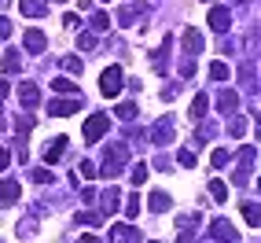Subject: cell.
I'll return each instance as SVG.
<instances>
[{"label": "cell", "mask_w": 261, "mask_h": 243, "mask_svg": "<svg viewBox=\"0 0 261 243\" xmlns=\"http://www.w3.org/2000/svg\"><path fill=\"white\" fill-rule=\"evenodd\" d=\"M19 100L26 103V107H37V103H41V89H37V85H22V89H19Z\"/></svg>", "instance_id": "obj_17"}, {"label": "cell", "mask_w": 261, "mask_h": 243, "mask_svg": "<svg viewBox=\"0 0 261 243\" xmlns=\"http://www.w3.org/2000/svg\"><path fill=\"white\" fill-rule=\"evenodd\" d=\"M30 181H33V184H51V173H48L44 166H41V169H30Z\"/></svg>", "instance_id": "obj_27"}, {"label": "cell", "mask_w": 261, "mask_h": 243, "mask_svg": "<svg viewBox=\"0 0 261 243\" xmlns=\"http://www.w3.org/2000/svg\"><path fill=\"white\" fill-rule=\"evenodd\" d=\"M51 89H56V92H70V96H77V85H74L70 78H56V81H51Z\"/></svg>", "instance_id": "obj_21"}, {"label": "cell", "mask_w": 261, "mask_h": 243, "mask_svg": "<svg viewBox=\"0 0 261 243\" xmlns=\"http://www.w3.org/2000/svg\"><path fill=\"white\" fill-rule=\"evenodd\" d=\"M151 140L154 144H173V136H177V121H173V114H166V118H159V121H154V126H151Z\"/></svg>", "instance_id": "obj_4"}, {"label": "cell", "mask_w": 261, "mask_h": 243, "mask_svg": "<svg viewBox=\"0 0 261 243\" xmlns=\"http://www.w3.org/2000/svg\"><path fill=\"white\" fill-rule=\"evenodd\" d=\"M4 70H8V74L22 70V59H19V52H8V56H4Z\"/></svg>", "instance_id": "obj_24"}, {"label": "cell", "mask_w": 261, "mask_h": 243, "mask_svg": "<svg viewBox=\"0 0 261 243\" xmlns=\"http://www.w3.org/2000/svg\"><path fill=\"white\" fill-rule=\"evenodd\" d=\"M8 162H11V155H8V148H0V173L8 169Z\"/></svg>", "instance_id": "obj_40"}, {"label": "cell", "mask_w": 261, "mask_h": 243, "mask_svg": "<svg viewBox=\"0 0 261 243\" xmlns=\"http://www.w3.org/2000/svg\"><path fill=\"white\" fill-rule=\"evenodd\" d=\"M151 210L154 214H166L169 210V196L166 192H151Z\"/></svg>", "instance_id": "obj_19"}, {"label": "cell", "mask_w": 261, "mask_h": 243, "mask_svg": "<svg viewBox=\"0 0 261 243\" xmlns=\"http://www.w3.org/2000/svg\"><path fill=\"white\" fill-rule=\"evenodd\" d=\"M177 162H180V166H195V151L180 148V151H177Z\"/></svg>", "instance_id": "obj_35"}, {"label": "cell", "mask_w": 261, "mask_h": 243, "mask_svg": "<svg viewBox=\"0 0 261 243\" xmlns=\"http://www.w3.org/2000/svg\"><path fill=\"white\" fill-rule=\"evenodd\" d=\"M202 48H206V37H202V33H199L195 26L184 30V52H188V56H199Z\"/></svg>", "instance_id": "obj_5"}, {"label": "cell", "mask_w": 261, "mask_h": 243, "mask_svg": "<svg viewBox=\"0 0 261 243\" xmlns=\"http://www.w3.org/2000/svg\"><path fill=\"white\" fill-rule=\"evenodd\" d=\"M111 239H114V243H140V232H136L133 225H114V229H111Z\"/></svg>", "instance_id": "obj_11"}, {"label": "cell", "mask_w": 261, "mask_h": 243, "mask_svg": "<svg viewBox=\"0 0 261 243\" xmlns=\"http://www.w3.org/2000/svg\"><path fill=\"white\" fill-rule=\"evenodd\" d=\"M228 129H232V136H239L243 129H247V126H243V118H236V121H232V126H228Z\"/></svg>", "instance_id": "obj_42"}, {"label": "cell", "mask_w": 261, "mask_h": 243, "mask_svg": "<svg viewBox=\"0 0 261 243\" xmlns=\"http://www.w3.org/2000/svg\"><path fill=\"white\" fill-rule=\"evenodd\" d=\"M129 162V148L125 144H111L107 148V155H103V166H99V177H107V181H114L118 173H121V166Z\"/></svg>", "instance_id": "obj_1"}, {"label": "cell", "mask_w": 261, "mask_h": 243, "mask_svg": "<svg viewBox=\"0 0 261 243\" xmlns=\"http://www.w3.org/2000/svg\"><path fill=\"white\" fill-rule=\"evenodd\" d=\"M144 11H147L144 4H133V8H121V11H118V22H121V26H125V22H133V19H136V15H144Z\"/></svg>", "instance_id": "obj_18"}, {"label": "cell", "mask_w": 261, "mask_h": 243, "mask_svg": "<svg viewBox=\"0 0 261 243\" xmlns=\"http://www.w3.org/2000/svg\"><path fill=\"white\" fill-rule=\"evenodd\" d=\"M8 92H11V85H8V81H4V78H0V100H4V96H8Z\"/></svg>", "instance_id": "obj_43"}, {"label": "cell", "mask_w": 261, "mask_h": 243, "mask_svg": "<svg viewBox=\"0 0 261 243\" xmlns=\"http://www.w3.org/2000/svg\"><path fill=\"white\" fill-rule=\"evenodd\" d=\"M33 232H37V221H22V225H19V236H22V239H30Z\"/></svg>", "instance_id": "obj_37"}, {"label": "cell", "mask_w": 261, "mask_h": 243, "mask_svg": "<svg viewBox=\"0 0 261 243\" xmlns=\"http://www.w3.org/2000/svg\"><path fill=\"white\" fill-rule=\"evenodd\" d=\"M63 155H66V136H59V140H51V144L44 148V162L51 166V162H59Z\"/></svg>", "instance_id": "obj_13"}, {"label": "cell", "mask_w": 261, "mask_h": 243, "mask_svg": "<svg viewBox=\"0 0 261 243\" xmlns=\"http://www.w3.org/2000/svg\"><path fill=\"white\" fill-rule=\"evenodd\" d=\"M81 107V100H56V103H48V114H56V118H66V114H74Z\"/></svg>", "instance_id": "obj_10"}, {"label": "cell", "mask_w": 261, "mask_h": 243, "mask_svg": "<svg viewBox=\"0 0 261 243\" xmlns=\"http://www.w3.org/2000/svg\"><path fill=\"white\" fill-rule=\"evenodd\" d=\"M147 173H151L147 162H136V166H133V184H144V181H147Z\"/></svg>", "instance_id": "obj_25"}, {"label": "cell", "mask_w": 261, "mask_h": 243, "mask_svg": "<svg viewBox=\"0 0 261 243\" xmlns=\"http://www.w3.org/2000/svg\"><path fill=\"white\" fill-rule=\"evenodd\" d=\"M243 217H247V225H250V229H257V221H261V214H257V203H247V206H243Z\"/></svg>", "instance_id": "obj_22"}, {"label": "cell", "mask_w": 261, "mask_h": 243, "mask_svg": "<svg viewBox=\"0 0 261 243\" xmlns=\"http://www.w3.org/2000/svg\"><path fill=\"white\" fill-rule=\"evenodd\" d=\"M206 188H210V196H214L217 203H224V199H228V188H224L221 181H210V184H206Z\"/></svg>", "instance_id": "obj_26"}, {"label": "cell", "mask_w": 261, "mask_h": 243, "mask_svg": "<svg viewBox=\"0 0 261 243\" xmlns=\"http://www.w3.org/2000/svg\"><path fill=\"white\" fill-rule=\"evenodd\" d=\"M206 114V96H195L191 100V118H202Z\"/></svg>", "instance_id": "obj_31"}, {"label": "cell", "mask_w": 261, "mask_h": 243, "mask_svg": "<svg viewBox=\"0 0 261 243\" xmlns=\"http://www.w3.org/2000/svg\"><path fill=\"white\" fill-rule=\"evenodd\" d=\"M169 48H173V33H166V41L159 48V56H154V74H166V56H169Z\"/></svg>", "instance_id": "obj_15"}, {"label": "cell", "mask_w": 261, "mask_h": 243, "mask_svg": "<svg viewBox=\"0 0 261 243\" xmlns=\"http://www.w3.org/2000/svg\"><path fill=\"white\" fill-rule=\"evenodd\" d=\"M206 19H210V30H217V33H224V30L232 26L228 8H210V15H206Z\"/></svg>", "instance_id": "obj_6"}, {"label": "cell", "mask_w": 261, "mask_h": 243, "mask_svg": "<svg viewBox=\"0 0 261 243\" xmlns=\"http://www.w3.org/2000/svg\"><path fill=\"white\" fill-rule=\"evenodd\" d=\"M63 70H66V74H81V59H77V56H66V59H63Z\"/></svg>", "instance_id": "obj_30"}, {"label": "cell", "mask_w": 261, "mask_h": 243, "mask_svg": "<svg viewBox=\"0 0 261 243\" xmlns=\"http://www.w3.org/2000/svg\"><path fill=\"white\" fill-rule=\"evenodd\" d=\"M77 173H81V177H89V181H92V177H96V166H92V162H81V169H77Z\"/></svg>", "instance_id": "obj_38"}, {"label": "cell", "mask_w": 261, "mask_h": 243, "mask_svg": "<svg viewBox=\"0 0 261 243\" xmlns=\"http://www.w3.org/2000/svg\"><path fill=\"white\" fill-rule=\"evenodd\" d=\"M63 26L66 30H77V15H63Z\"/></svg>", "instance_id": "obj_41"}, {"label": "cell", "mask_w": 261, "mask_h": 243, "mask_svg": "<svg viewBox=\"0 0 261 243\" xmlns=\"http://www.w3.org/2000/svg\"><path fill=\"white\" fill-rule=\"evenodd\" d=\"M210 232H214V239H217V243H236V239H239V236L232 232V225L224 221V217H217V221L210 225Z\"/></svg>", "instance_id": "obj_8"}, {"label": "cell", "mask_w": 261, "mask_h": 243, "mask_svg": "<svg viewBox=\"0 0 261 243\" xmlns=\"http://www.w3.org/2000/svg\"><path fill=\"white\" fill-rule=\"evenodd\" d=\"M228 159H232V151H224V148H217V151L210 155V162H214V169H221V166L228 162Z\"/></svg>", "instance_id": "obj_29"}, {"label": "cell", "mask_w": 261, "mask_h": 243, "mask_svg": "<svg viewBox=\"0 0 261 243\" xmlns=\"http://www.w3.org/2000/svg\"><path fill=\"white\" fill-rule=\"evenodd\" d=\"M19 11L26 19H41V15H48V0H19Z\"/></svg>", "instance_id": "obj_9"}, {"label": "cell", "mask_w": 261, "mask_h": 243, "mask_svg": "<svg viewBox=\"0 0 261 243\" xmlns=\"http://www.w3.org/2000/svg\"><path fill=\"white\" fill-rule=\"evenodd\" d=\"M96 44H99V41L92 37V33H81V37H77V48H81V52H92Z\"/></svg>", "instance_id": "obj_33"}, {"label": "cell", "mask_w": 261, "mask_h": 243, "mask_svg": "<svg viewBox=\"0 0 261 243\" xmlns=\"http://www.w3.org/2000/svg\"><path fill=\"white\" fill-rule=\"evenodd\" d=\"M210 78H214V81H228V78H232L228 63H210Z\"/></svg>", "instance_id": "obj_20"}, {"label": "cell", "mask_w": 261, "mask_h": 243, "mask_svg": "<svg viewBox=\"0 0 261 243\" xmlns=\"http://www.w3.org/2000/svg\"><path fill=\"white\" fill-rule=\"evenodd\" d=\"M195 225H199V214H180V217H177V229H180V232H191Z\"/></svg>", "instance_id": "obj_23"}, {"label": "cell", "mask_w": 261, "mask_h": 243, "mask_svg": "<svg viewBox=\"0 0 261 243\" xmlns=\"http://www.w3.org/2000/svg\"><path fill=\"white\" fill-rule=\"evenodd\" d=\"M77 243H99V239H96V236H81Z\"/></svg>", "instance_id": "obj_44"}, {"label": "cell", "mask_w": 261, "mask_h": 243, "mask_svg": "<svg viewBox=\"0 0 261 243\" xmlns=\"http://www.w3.org/2000/svg\"><path fill=\"white\" fill-rule=\"evenodd\" d=\"M107 129H111V114H89V121H85V140L99 144L103 136H107Z\"/></svg>", "instance_id": "obj_3"}, {"label": "cell", "mask_w": 261, "mask_h": 243, "mask_svg": "<svg viewBox=\"0 0 261 243\" xmlns=\"http://www.w3.org/2000/svg\"><path fill=\"white\" fill-rule=\"evenodd\" d=\"M22 44H26V52H30V56H37V52H44V33L41 30H26V37H22Z\"/></svg>", "instance_id": "obj_12"}, {"label": "cell", "mask_w": 261, "mask_h": 243, "mask_svg": "<svg viewBox=\"0 0 261 243\" xmlns=\"http://www.w3.org/2000/svg\"><path fill=\"white\" fill-rule=\"evenodd\" d=\"M15 129H19V136H26V133L33 129V118H30V114H19V121H15Z\"/></svg>", "instance_id": "obj_34"}, {"label": "cell", "mask_w": 261, "mask_h": 243, "mask_svg": "<svg viewBox=\"0 0 261 243\" xmlns=\"http://www.w3.org/2000/svg\"><path fill=\"white\" fill-rule=\"evenodd\" d=\"M121 89H125V74H121V66H107V70L99 74V92L114 100Z\"/></svg>", "instance_id": "obj_2"}, {"label": "cell", "mask_w": 261, "mask_h": 243, "mask_svg": "<svg viewBox=\"0 0 261 243\" xmlns=\"http://www.w3.org/2000/svg\"><path fill=\"white\" fill-rule=\"evenodd\" d=\"M217 107H221L224 114H232V111H239V92H232V89H224V92L217 96Z\"/></svg>", "instance_id": "obj_14"}, {"label": "cell", "mask_w": 261, "mask_h": 243, "mask_svg": "<svg viewBox=\"0 0 261 243\" xmlns=\"http://www.w3.org/2000/svg\"><path fill=\"white\" fill-rule=\"evenodd\" d=\"M19 196H22L19 181H0V206H11V203H19Z\"/></svg>", "instance_id": "obj_7"}, {"label": "cell", "mask_w": 261, "mask_h": 243, "mask_svg": "<svg viewBox=\"0 0 261 243\" xmlns=\"http://www.w3.org/2000/svg\"><path fill=\"white\" fill-rule=\"evenodd\" d=\"M92 26H96V30L103 33V30H111V19H107L103 11H96V15H92Z\"/></svg>", "instance_id": "obj_36"}, {"label": "cell", "mask_w": 261, "mask_h": 243, "mask_svg": "<svg viewBox=\"0 0 261 243\" xmlns=\"http://www.w3.org/2000/svg\"><path fill=\"white\" fill-rule=\"evenodd\" d=\"M114 210H118V188H107L99 199V214H114Z\"/></svg>", "instance_id": "obj_16"}, {"label": "cell", "mask_w": 261, "mask_h": 243, "mask_svg": "<svg viewBox=\"0 0 261 243\" xmlns=\"http://www.w3.org/2000/svg\"><path fill=\"white\" fill-rule=\"evenodd\" d=\"M118 118H121V121H133V118H136V103H121V107H118Z\"/></svg>", "instance_id": "obj_32"}, {"label": "cell", "mask_w": 261, "mask_h": 243, "mask_svg": "<svg viewBox=\"0 0 261 243\" xmlns=\"http://www.w3.org/2000/svg\"><path fill=\"white\" fill-rule=\"evenodd\" d=\"M121 206H125V217H140V199H136V196H129Z\"/></svg>", "instance_id": "obj_28"}, {"label": "cell", "mask_w": 261, "mask_h": 243, "mask_svg": "<svg viewBox=\"0 0 261 243\" xmlns=\"http://www.w3.org/2000/svg\"><path fill=\"white\" fill-rule=\"evenodd\" d=\"M0 37H11V22L4 19V15H0Z\"/></svg>", "instance_id": "obj_39"}]
</instances>
